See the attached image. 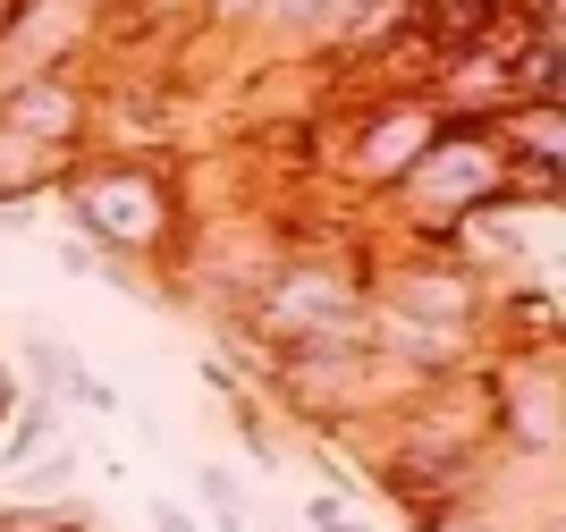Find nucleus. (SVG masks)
<instances>
[{"label":"nucleus","mask_w":566,"mask_h":532,"mask_svg":"<svg viewBox=\"0 0 566 532\" xmlns=\"http://www.w3.org/2000/svg\"><path fill=\"white\" fill-rule=\"evenodd\" d=\"M94 51V0H0V93Z\"/></svg>","instance_id":"obj_4"},{"label":"nucleus","mask_w":566,"mask_h":532,"mask_svg":"<svg viewBox=\"0 0 566 532\" xmlns=\"http://www.w3.org/2000/svg\"><path fill=\"white\" fill-rule=\"evenodd\" d=\"M482 397H491V457L499 465H549L566 431V372L558 347L542 355H482Z\"/></svg>","instance_id":"obj_3"},{"label":"nucleus","mask_w":566,"mask_h":532,"mask_svg":"<svg viewBox=\"0 0 566 532\" xmlns=\"http://www.w3.org/2000/svg\"><path fill=\"white\" fill-rule=\"evenodd\" d=\"M195 490H203V515H212L220 532H262L254 499H245V482H237L229 465H195Z\"/></svg>","instance_id":"obj_9"},{"label":"nucleus","mask_w":566,"mask_h":532,"mask_svg":"<svg viewBox=\"0 0 566 532\" xmlns=\"http://www.w3.org/2000/svg\"><path fill=\"white\" fill-rule=\"evenodd\" d=\"M9 406H18V372L0 364V423H9Z\"/></svg>","instance_id":"obj_11"},{"label":"nucleus","mask_w":566,"mask_h":532,"mask_svg":"<svg viewBox=\"0 0 566 532\" xmlns=\"http://www.w3.org/2000/svg\"><path fill=\"white\" fill-rule=\"evenodd\" d=\"M51 448H60V406H51V397H18L9 423H0V473H25V465L51 457Z\"/></svg>","instance_id":"obj_7"},{"label":"nucleus","mask_w":566,"mask_h":532,"mask_svg":"<svg viewBox=\"0 0 566 532\" xmlns=\"http://www.w3.org/2000/svg\"><path fill=\"white\" fill-rule=\"evenodd\" d=\"M0 532H85V515L69 508V499H51V508H0Z\"/></svg>","instance_id":"obj_10"},{"label":"nucleus","mask_w":566,"mask_h":532,"mask_svg":"<svg viewBox=\"0 0 566 532\" xmlns=\"http://www.w3.org/2000/svg\"><path fill=\"white\" fill-rule=\"evenodd\" d=\"M364 262L331 254V246H296V254L271 262V279L254 288L245 304V338H262L271 355H296V347H364Z\"/></svg>","instance_id":"obj_2"},{"label":"nucleus","mask_w":566,"mask_h":532,"mask_svg":"<svg viewBox=\"0 0 566 532\" xmlns=\"http://www.w3.org/2000/svg\"><path fill=\"white\" fill-rule=\"evenodd\" d=\"M69 178V161H51V153H34L25 136H9L0 127V211H18V204H34L43 186H60Z\"/></svg>","instance_id":"obj_8"},{"label":"nucleus","mask_w":566,"mask_h":532,"mask_svg":"<svg viewBox=\"0 0 566 532\" xmlns=\"http://www.w3.org/2000/svg\"><path fill=\"white\" fill-rule=\"evenodd\" d=\"M25 380H34L25 397H51L60 415H69V406L118 415V389H111V380H94V372H85V355H76V347H60V338H25Z\"/></svg>","instance_id":"obj_6"},{"label":"nucleus","mask_w":566,"mask_h":532,"mask_svg":"<svg viewBox=\"0 0 566 532\" xmlns=\"http://www.w3.org/2000/svg\"><path fill=\"white\" fill-rule=\"evenodd\" d=\"M60 195H69V220L94 237L102 271H118V279H136V262H178V246L195 229L187 178L169 161H144V153L69 161Z\"/></svg>","instance_id":"obj_1"},{"label":"nucleus","mask_w":566,"mask_h":532,"mask_svg":"<svg viewBox=\"0 0 566 532\" xmlns=\"http://www.w3.org/2000/svg\"><path fill=\"white\" fill-rule=\"evenodd\" d=\"M0 127L25 136L34 153H51V161H76V153L94 144V85H85L76 69L25 76V85L0 93Z\"/></svg>","instance_id":"obj_5"}]
</instances>
